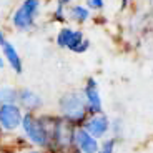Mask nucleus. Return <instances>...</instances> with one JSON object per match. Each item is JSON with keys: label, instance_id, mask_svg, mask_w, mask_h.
Instances as JSON below:
<instances>
[{"label": "nucleus", "instance_id": "obj_1", "mask_svg": "<svg viewBox=\"0 0 153 153\" xmlns=\"http://www.w3.org/2000/svg\"><path fill=\"white\" fill-rule=\"evenodd\" d=\"M58 110L60 117L73 126H82L87 120L88 107L85 102L83 92H68L58 100Z\"/></svg>", "mask_w": 153, "mask_h": 153}, {"label": "nucleus", "instance_id": "obj_2", "mask_svg": "<svg viewBox=\"0 0 153 153\" xmlns=\"http://www.w3.org/2000/svg\"><path fill=\"white\" fill-rule=\"evenodd\" d=\"M22 131L25 135V138L28 140V143H32L33 146H37L40 150H47L48 152L50 137H48V130H47L42 115H37V113L23 115Z\"/></svg>", "mask_w": 153, "mask_h": 153}, {"label": "nucleus", "instance_id": "obj_3", "mask_svg": "<svg viewBox=\"0 0 153 153\" xmlns=\"http://www.w3.org/2000/svg\"><path fill=\"white\" fill-rule=\"evenodd\" d=\"M23 115L19 103H0V130L12 133L22 128Z\"/></svg>", "mask_w": 153, "mask_h": 153}, {"label": "nucleus", "instance_id": "obj_4", "mask_svg": "<svg viewBox=\"0 0 153 153\" xmlns=\"http://www.w3.org/2000/svg\"><path fill=\"white\" fill-rule=\"evenodd\" d=\"M82 126L92 137L100 140V138H107L108 131L111 130V122L105 113H90Z\"/></svg>", "mask_w": 153, "mask_h": 153}, {"label": "nucleus", "instance_id": "obj_5", "mask_svg": "<svg viewBox=\"0 0 153 153\" xmlns=\"http://www.w3.org/2000/svg\"><path fill=\"white\" fill-rule=\"evenodd\" d=\"M38 10V0H25L20 8L13 13V23L15 27L22 28V30H27L33 25V19L35 13Z\"/></svg>", "mask_w": 153, "mask_h": 153}, {"label": "nucleus", "instance_id": "obj_6", "mask_svg": "<svg viewBox=\"0 0 153 153\" xmlns=\"http://www.w3.org/2000/svg\"><path fill=\"white\" fill-rule=\"evenodd\" d=\"M73 146L82 153H98L100 142L88 133L83 126H75V130H73Z\"/></svg>", "mask_w": 153, "mask_h": 153}, {"label": "nucleus", "instance_id": "obj_7", "mask_svg": "<svg viewBox=\"0 0 153 153\" xmlns=\"http://www.w3.org/2000/svg\"><path fill=\"white\" fill-rule=\"evenodd\" d=\"M83 97L88 107V113H103V102H102V97H100L98 83L92 76L87 80V83L83 87Z\"/></svg>", "mask_w": 153, "mask_h": 153}, {"label": "nucleus", "instance_id": "obj_8", "mask_svg": "<svg viewBox=\"0 0 153 153\" xmlns=\"http://www.w3.org/2000/svg\"><path fill=\"white\" fill-rule=\"evenodd\" d=\"M17 103L22 110H25V113H37L43 105V100L40 95H37L35 92L28 90V88H22L19 90V100Z\"/></svg>", "mask_w": 153, "mask_h": 153}, {"label": "nucleus", "instance_id": "obj_9", "mask_svg": "<svg viewBox=\"0 0 153 153\" xmlns=\"http://www.w3.org/2000/svg\"><path fill=\"white\" fill-rule=\"evenodd\" d=\"M2 52H4V58L8 62V65L12 67V70L15 73H22L23 67H22V60H20L19 53H17L15 47L12 45L10 42H7L5 40L4 45H2Z\"/></svg>", "mask_w": 153, "mask_h": 153}, {"label": "nucleus", "instance_id": "obj_10", "mask_svg": "<svg viewBox=\"0 0 153 153\" xmlns=\"http://www.w3.org/2000/svg\"><path fill=\"white\" fill-rule=\"evenodd\" d=\"M88 40L87 38H83V33H82L80 30H75L73 32V37H72V42H70L68 48L72 50V52H75V53H83V52H87L88 50Z\"/></svg>", "mask_w": 153, "mask_h": 153}, {"label": "nucleus", "instance_id": "obj_11", "mask_svg": "<svg viewBox=\"0 0 153 153\" xmlns=\"http://www.w3.org/2000/svg\"><path fill=\"white\" fill-rule=\"evenodd\" d=\"M17 100H19V90L17 88H0V103H17Z\"/></svg>", "mask_w": 153, "mask_h": 153}, {"label": "nucleus", "instance_id": "obj_12", "mask_svg": "<svg viewBox=\"0 0 153 153\" xmlns=\"http://www.w3.org/2000/svg\"><path fill=\"white\" fill-rule=\"evenodd\" d=\"M73 32L75 30H72V28H62L57 35V43L60 47H63V48H68L70 42H72V37H73Z\"/></svg>", "mask_w": 153, "mask_h": 153}, {"label": "nucleus", "instance_id": "obj_13", "mask_svg": "<svg viewBox=\"0 0 153 153\" xmlns=\"http://www.w3.org/2000/svg\"><path fill=\"white\" fill-rule=\"evenodd\" d=\"M115 146H117V137L105 138L103 142L100 143L98 153H115Z\"/></svg>", "mask_w": 153, "mask_h": 153}, {"label": "nucleus", "instance_id": "obj_14", "mask_svg": "<svg viewBox=\"0 0 153 153\" xmlns=\"http://www.w3.org/2000/svg\"><path fill=\"white\" fill-rule=\"evenodd\" d=\"M72 17L75 20H78V22H85L88 19V10L85 7H82V5H76V7L72 8Z\"/></svg>", "mask_w": 153, "mask_h": 153}, {"label": "nucleus", "instance_id": "obj_15", "mask_svg": "<svg viewBox=\"0 0 153 153\" xmlns=\"http://www.w3.org/2000/svg\"><path fill=\"white\" fill-rule=\"evenodd\" d=\"M90 8H102L103 7V0H87Z\"/></svg>", "mask_w": 153, "mask_h": 153}, {"label": "nucleus", "instance_id": "obj_16", "mask_svg": "<svg viewBox=\"0 0 153 153\" xmlns=\"http://www.w3.org/2000/svg\"><path fill=\"white\" fill-rule=\"evenodd\" d=\"M27 153H48V152H47V150H40V148H38V150H28Z\"/></svg>", "mask_w": 153, "mask_h": 153}, {"label": "nucleus", "instance_id": "obj_17", "mask_svg": "<svg viewBox=\"0 0 153 153\" xmlns=\"http://www.w3.org/2000/svg\"><path fill=\"white\" fill-rule=\"evenodd\" d=\"M5 67V58H4V55H0V70Z\"/></svg>", "mask_w": 153, "mask_h": 153}, {"label": "nucleus", "instance_id": "obj_18", "mask_svg": "<svg viewBox=\"0 0 153 153\" xmlns=\"http://www.w3.org/2000/svg\"><path fill=\"white\" fill-rule=\"evenodd\" d=\"M4 42H5V38H4V33H2V30H0V47L4 45Z\"/></svg>", "mask_w": 153, "mask_h": 153}, {"label": "nucleus", "instance_id": "obj_19", "mask_svg": "<svg viewBox=\"0 0 153 153\" xmlns=\"http://www.w3.org/2000/svg\"><path fill=\"white\" fill-rule=\"evenodd\" d=\"M72 153H82V152H78V150H76V148H75V150H73V152H72Z\"/></svg>", "mask_w": 153, "mask_h": 153}, {"label": "nucleus", "instance_id": "obj_20", "mask_svg": "<svg viewBox=\"0 0 153 153\" xmlns=\"http://www.w3.org/2000/svg\"><path fill=\"white\" fill-rule=\"evenodd\" d=\"M62 2H63V4H68V2H70V0H62Z\"/></svg>", "mask_w": 153, "mask_h": 153}, {"label": "nucleus", "instance_id": "obj_21", "mask_svg": "<svg viewBox=\"0 0 153 153\" xmlns=\"http://www.w3.org/2000/svg\"><path fill=\"white\" fill-rule=\"evenodd\" d=\"M126 2H128V0H123V5H126Z\"/></svg>", "mask_w": 153, "mask_h": 153}]
</instances>
